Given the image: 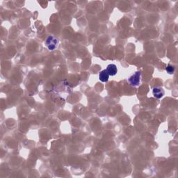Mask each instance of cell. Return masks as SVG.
Wrapping results in <instances>:
<instances>
[{
	"label": "cell",
	"instance_id": "8992f818",
	"mask_svg": "<svg viewBox=\"0 0 178 178\" xmlns=\"http://www.w3.org/2000/svg\"><path fill=\"white\" fill-rule=\"evenodd\" d=\"M166 71L168 73V74L172 75L175 72V67L172 66V65L168 64L166 68Z\"/></svg>",
	"mask_w": 178,
	"mask_h": 178
},
{
	"label": "cell",
	"instance_id": "3957f363",
	"mask_svg": "<svg viewBox=\"0 0 178 178\" xmlns=\"http://www.w3.org/2000/svg\"><path fill=\"white\" fill-rule=\"evenodd\" d=\"M152 94H153L154 97L157 98V99H160V98L164 97L165 92L163 88L155 87L152 90Z\"/></svg>",
	"mask_w": 178,
	"mask_h": 178
},
{
	"label": "cell",
	"instance_id": "277c9868",
	"mask_svg": "<svg viewBox=\"0 0 178 178\" xmlns=\"http://www.w3.org/2000/svg\"><path fill=\"white\" fill-rule=\"evenodd\" d=\"M106 70L107 71L108 74L109 75V76H114L118 72V68H117V66L115 64L108 65Z\"/></svg>",
	"mask_w": 178,
	"mask_h": 178
},
{
	"label": "cell",
	"instance_id": "6da1fadb",
	"mask_svg": "<svg viewBox=\"0 0 178 178\" xmlns=\"http://www.w3.org/2000/svg\"><path fill=\"white\" fill-rule=\"evenodd\" d=\"M141 77L142 74L141 71H137V72L134 73L128 79L129 84L133 87L139 86L141 83Z\"/></svg>",
	"mask_w": 178,
	"mask_h": 178
},
{
	"label": "cell",
	"instance_id": "7a4b0ae2",
	"mask_svg": "<svg viewBox=\"0 0 178 178\" xmlns=\"http://www.w3.org/2000/svg\"><path fill=\"white\" fill-rule=\"evenodd\" d=\"M45 45L47 46V49L50 51H54L58 47V40L56 37L53 35H49L46 39Z\"/></svg>",
	"mask_w": 178,
	"mask_h": 178
},
{
	"label": "cell",
	"instance_id": "5b68a950",
	"mask_svg": "<svg viewBox=\"0 0 178 178\" xmlns=\"http://www.w3.org/2000/svg\"><path fill=\"white\" fill-rule=\"evenodd\" d=\"M109 79V75L108 74L107 71L105 70H102L99 74V79L102 82H107Z\"/></svg>",
	"mask_w": 178,
	"mask_h": 178
}]
</instances>
